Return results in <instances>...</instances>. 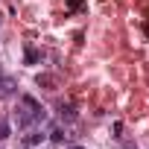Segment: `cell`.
<instances>
[{
    "instance_id": "6da1fadb",
    "label": "cell",
    "mask_w": 149,
    "mask_h": 149,
    "mask_svg": "<svg viewBox=\"0 0 149 149\" xmlns=\"http://www.w3.org/2000/svg\"><path fill=\"white\" fill-rule=\"evenodd\" d=\"M12 120L18 123V129H32L35 123H44L47 120V108L32 94H21L18 97V105L12 111Z\"/></svg>"
},
{
    "instance_id": "7a4b0ae2",
    "label": "cell",
    "mask_w": 149,
    "mask_h": 149,
    "mask_svg": "<svg viewBox=\"0 0 149 149\" xmlns=\"http://www.w3.org/2000/svg\"><path fill=\"white\" fill-rule=\"evenodd\" d=\"M18 94V82L12 79V76H6L3 70H0V97L3 100H9V97H15Z\"/></svg>"
},
{
    "instance_id": "3957f363",
    "label": "cell",
    "mask_w": 149,
    "mask_h": 149,
    "mask_svg": "<svg viewBox=\"0 0 149 149\" xmlns=\"http://www.w3.org/2000/svg\"><path fill=\"white\" fill-rule=\"evenodd\" d=\"M44 140H47V132H41V129H26V134H24V146L26 149H35Z\"/></svg>"
},
{
    "instance_id": "277c9868",
    "label": "cell",
    "mask_w": 149,
    "mask_h": 149,
    "mask_svg": "<svg viewBox=\"0 0 149 149\" xmlns=\"http://www.w3.org/2000/svg\"><path fill=\"white\" fill-rule=\"evenodd\" d=\"M79 114H76V105L73 102H58V120H64V123H73Z\"/></svg>"
},
{
    "instance_id": "5b68a950",
    "label": "cell",
    "mask_w": 149,
    "mask_h": 149,
    "mask_svg": "<svg viewBox=\"0 0 149 149\" xmlns=\"http://www.w3.org/2000/svg\"><path fill=\"white\" fill-rule=\"evenodd\" d=\"M41 58H44V53H41L38 47H32V44L24 47V61H26V64H38Z\"/></svg>"
},
{
    "instance_id": "8992f818",
    "label": "cell",
    "mask_w": 149,
    "mask_h": 149,
    "mask_svg": "<svg viewBox=\"0 0 149 149\" xmlns=\"http://www.w3.org/2000/svg\"><path fill=\"white\" fill-rule=\"evenodd\" d=\"M47 137H50V140H53V143H61V140H64V137H67V134H64V129H61V126H53V129H50V132H47Z\"/></svg>"
},
{
    "instance_id": "52a82bcc",
    "label": "cell",
    "mask_w": 149,
    "mask_h": 149,
    "mask_svg": "<svg viewBox=\"0 0 149 149\" xmlns=\"http://www.w3.org/2000/svg\"><path fill=\"white\" fill-rule=\"evenodd\" d=\"M9 137H12V126H9V120L0 117V140H9Z\"/></svg>"
},
{
    "instance_id": "ba28073f",
    "label": "cell",
    "mask_w": 149,
    "mask_h": 149,
    "mask_svg": "<svg viewBox=\"0 0 149 149\" xmlns=\"http://www.w3.org/2000/svg\"><path fill=\"white\" fill-rule=\"evenodd\" d=\"M67 3V9L70 12H79V9H85V0H64Z\"/></svg>"
},
{
    "instance_id": "9c48e42d",
    "label": "cell",
    "mask_w": 149,
    "mask_h": 149,
    "mask_svg": "<svg viewBox=\"0 0 149 149\" xmlns=\"http://www.w3.org/2000/svg\"><path fill=\"white\" fill-rule=\"evenodd\" d=\"M114 137H123V123H114Z\"/></svg>"
},
{
    "instance_id": "30bf717a",
    "label": "cell",
    "mask_w": 149,
    "mask_h": 149,
    "mask_svg": "<svg viewBox=\"0 0 149 149\" xmlns=\"http://www.w3.org/2000/svg\"><path fill=\"white\" fill-rule=\"evenodd\" d=\"M67 149H85V146H67Z\"/></svg>"
},
{
    "instance_id": "8fae6325",
    "label": "cell",
    "mask_w": 149,
    "mask_h": 149,
    "mask_svg": "<svg viewBox=\"0 0 149 149\" xmlns=\"http://www.w3.org/2000/svg\"><path fill=\"white\" fill-rule=\"evenodd\" d=\"M0 18H3V15H0Z\"/></svg>"
}]
</instances>
